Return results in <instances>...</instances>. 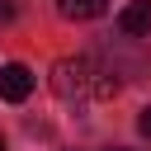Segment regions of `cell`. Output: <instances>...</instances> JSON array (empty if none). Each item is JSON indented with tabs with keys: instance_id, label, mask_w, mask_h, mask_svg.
Returning <instances> with one entry per match:
<instances>
[{
	"instance_id": "1",
	"label": "cell",
	"mask_w": 151,
	"mask_h": 151,
	"mask_svg": "<svg viewBox=\"0 0 151 151\" xmlns=\"http://www.w3.org/2000/svg\"><path fill=\"white\" fill-rule=\"evenodd\" d=\"M52 90H57V99L80 104L90 90H99V71H94L85 57H61V61L52 66Z\"/></svg>"
},
{
	"instance_id": "5",
	"label": "cell",
	"mask_w": 151,
	"mask_h": 151,
	"mask_svg": "<svg viewBox=\"0 0 151 151\" xmlns=\"http://www.w3.org/2000/svg\"><path fill=\"white\" fill-rule=\"evenodd\" d=\"M137 132H142V137H151V104L137 113Z\"/></svg>"
},
{
	"instance_id": "3",
	"label": "cell",
	"mask_w": 151,
	"mask_h": 151,
	"mask_svg": "<svg viewBox=\"0 0 151 151\" xmlns=\"http://www.w3.org/2000/svg\"><path fill=\"white\" fill-rule=\"evenodd\" d=\"M118 28H123L127 38L151 33V0H127V5L118 9Z\"/></svg>"
},
{
	"instance_id": "2",
	"label": "cell",
	"mask_w": 151,
	"mask_h": 151,
	"mask_svg": "<svg viewBox=\"0 0 151 151\" xmlns=\"http://www.w3.org/2000/svg\"><path fill=\"white\" fill-rule=\"evenodd\" d=\"M28 94H33V71L24 61H5L0 66V99L5 104H24Z\"/></svg>"
},
{
	"instance_id": "8",
	"label": "cell",
	"mask_w": 151,
	"mask_h": 151,
	"mask_svg": "<svg viewBox=\"0 0 151 151\" xmlns=\"http://www.w3.org/2000/svg\"><path fill=\"white\" fill-rule=\"evenodd\" d=\"M109 151H123V146H109Z\"/></svg>"
},
{
	"instance_id": "7",
	"label": "cell",
	"mask_w": 151,
	"mask_h": 151,
	"mask_svg": "<svg viewBox=\"0 0 151 151\" xmlns=\"http://www.w3.org/2000/svg\"><path fill=\"white\" fill-rule=\"evenodd\" d=\"M0 151H5V137H0Z\"/></svg>"
},
{
	"instance_id": "4",
	"label": "cell",
	"mask_w": 151,
	"mask_h": 151,
	"mask_svg": "<svg viewBox=\"0 0 151 151\" xmlns=\"http://www.w3.org/2000/svg\"><path fill=\"white\" fill-rule=\"evenodd\" d=\"M61 19H99L109 9V0H57Z\"/></svg>"
},
{
	"instance_id": "6",
	"label": "cell",
	"mask_w": 151,
	"mask_h": 151,
	"mask_svg": "<svg viewBox=\"0 0 151 151\" xmlns=\"http://www.w3.org/2000/svg\"><path fill=\"white\" fill-rule=\"evenodd\" d=\"M14 14H19V5L14 0H0V19H14Z\"/></svg>"
}]
</instances>
